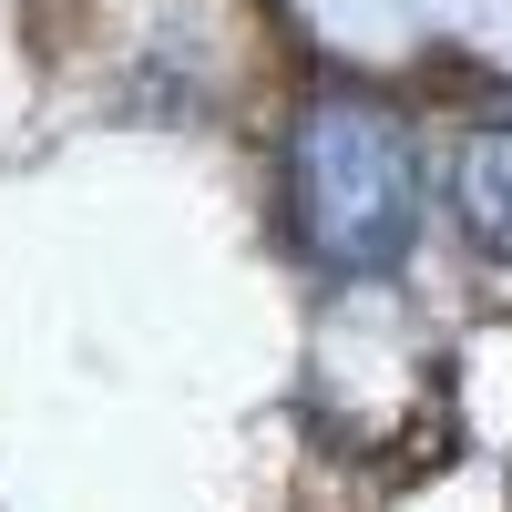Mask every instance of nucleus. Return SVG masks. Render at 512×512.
<instances>
[{
	"mask_svg": "<svg viewBox=\"0 0 512 512\" xmlns=\"http://www.w3.org/2000/svg\"><path fill=\"white\" fill-rule=\"evenodd\" d=\"M287 236L328 277H379L420 236V154L400 113L359 93H318L287 123Z\"/></svg>",
	"mask_w": 512,
	"mask_h": 512,
	"instance_id": "1",
	"label": "nucleus"
},
{
	"mask_svg": "<svg viewBox=\"0 0 512 512\" xmlns=\"http://www.w3.org/2000/svg\"><path fill=\"white\" fill-rule=\"evenodd\" d=\"M451 195H461V226L482 236V256H502V267H512V123H502V134H472V144H461Z\"/></svg>",
	"mask_w": 512,
	"mask_h": 512,
	"instance_id": "2",
	"label": "nucleus"
}]
</instances>
